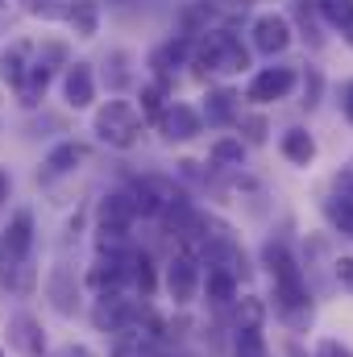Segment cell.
<instances>
[{"label":"cell","instance_id":"13","mask_svg":"<svg viewBox=\"0 0 353 357\" xmlns=\"http://www.w3.org/2000/svg\"><path fill=\"white\" fill-rule=\"evenodd\" d=\"M129 337H121L117 345H112V357H163L158 354V345L146 337V333H133V328H125Z\"/></svg>","mask_w":353,"mask_h":357},{"label":"cell","instance_id":"1","mask_svg":"<svg viewBox=\"0 0 353 357\" xmlns=\"http://www.w3.org/2000/svg\"><path fill=\"white\" fill-rule=\"evenodd\" d=\"M266 266L274 274V295H278V307L299 324V312H308V287L299 278L295 258L283 250V245H266Z\"/></svg>","mask_w":353,"mask_h":357},{"label":"cell","instance_id":"2","mask_svg":"<svg viewBox=\"0 0 353 357\" xmlns=\"http://www.w3.org/2000/svg\"><path fill=\"white\" fill-rule=\"evenodd\" d=\"M96 133H100V142L125 150V146H133L137 133H142V112H137L133 104H125V100H108V104L96 112Z\"/></svg>","mask_w":353,"mask_h":357},{"label":"cell","instance_id":"3","mask_svg":"<svg viewBox=\"0 0 353 357\" xmlns=\"http://www.w3.org/2000/svg\"><path fill=\"white\" fill-rule=\"evenodd\" d=\"M29 250H33V212H25V208H21V212L8 220V229H4L0 258H4V266H25Z\"/></svg>","mask_w":353,"mask_h":357},{"label":"cell","instance_id":"4","mask_svg":"<svg viewBox=\"0 0 353 357\" xmlns=\"http://www.w3.org/2000/svg\"><path fill=\"white\" fill-rule=\"evenodd\" d=\"M204 63L212 67V71H241V67H250V54H246V46L233 38V33H208V42H204Z\"/></svg>","mask_w":353,"mask_h":357},{"label":"cell","instance_id":"14","mask_svg":"<svg viewBox=\"0 0 353 357\" xmlns=\"http://www.w3.org/2000/svg\"><path fill=\"white\" fill-rule=\"evenodd\" d=\"M283 154H287L291 162L308 167V162H312V154H316V142H312L303 129H291V133H283Z\"/></svg>","mask_w":353,"mask_h":357},{"label":"cell","instance_id":"24","mask_svg":"<svg viewBox=\"0 0 353 357\" xmlns=\"http://www.w3.org/2000/svg\"><path fill=\"white\" fill-rule=\"evenodd\" d=\"M229 116H233V96H229V91H216L212 104H208V121L220 125V121H229Z\"/></svg>","mask_w":353,"mask_h":357},{"label":"cell","instance_id":"11","mask_svg":"<svg viewBox=\"0 0 353 357\" xmlns=\"http://www.w3.org/2000/svg\"><path fill=\"white\" fill-rule=\"evenodd\" d=\"M63 91H67V104L71 108H88L96 100V79H91V67L88 63H75L63 79Z\"/></svg>","mask_w":353,"mask_h":357},{"label":"cell","instance_id":"8","mask_svg":"<svg viewBox=\"0 0 353 357\" xmlns=\"http://www.w3.org/2000/svg\"><path fill=\"white\" fill-rule=\"evenodd\" d=\"M291 88H295V71L270 67V71H262V75L250 84V100H258V104H266V100H283Z\"/></svg>","mask_w":353,"mask_h":357},{"label":"cell","instance_id":"30","mask_svg":"<svg viewBox=\"0 0 353 357\" xmlns=\"http://www.w3.org/2000/svg\"><path fill=\"white\" fill-rule=\"evenodd\" d=\"M0 357H4V349H0Z\"/></svg>","mask_w":353,"mask_h":357},{"label":"cell","instance_id":"18","mask_svg":"<svg viewBox=\"0 0 353 357\" xmlns=\"http://www.w3.org/2000/svg\"><path fill=\"white\" fill-rule=\"evenodd\" d=\"M25 54H29V46H25V42H17V46L4 54V63H0V75H4L13 88H17V84L25 79V71H29V67H25Z\"/></svg>","mask_w":353,"mask_h":357},{"label":"cell","instance_id":"27","mask_svg":"<svg viewBox=\"0 0 353 357\" xmlns=\"http://www.w3.org/2000/svg\"><path fill=\"white\" fill-rule=\"evenodd\" d=\"M54 357H96V354H91V349H84V345H63Z\"/></svg>","mask_w":353,"mask_h":357},{"label":"cell","instance_id":"15","mask_svg":"<svg viewBox=\"0 0 353 357\" xmlns=\"http://www.w3.org/2000/svg\"><path fill=\"white\" fill-rule=\"evenodd\" d=\"M204 287H208V299H212V303H229V299H233V291H237V278H233L229 270L208 266V274H204Z\"/></svg>","mask_w":353,"mask_h":357},{"label":"cell","instance_id":"28","mask_svg":"<svg viewBox=\"0 0 353 357\" xmlns=\"http://www.w3.org/2000/svg\"><path fill=\"white\" fill-rule=\"evenodd\" d=\"M341 108H345V116L353 121V84L345 88V100H341Z\"/></svg>","mask_w":353,"mask_h":357},{"label":"cell","instance_id":"17","mask_svg":"<svg viewBox=\"0 0 353 357\" xmlns=\"http://www.w3.org/2000/svg\"><path fill=\"white\" fill-rule=\"evenodd\" d=\"M67 21L75 25V33H80V38H91V33H96V21H100L96 0H75V4H71V13H67Z\"/></svg>","mask_w":353,"mask_h":357},{"label":"cell","instance_id":"7","mask_svg":"<svg viewBox=\"0 0 353 357\" xmlns=\"http://www.w3.org/2000/svg\"><path fill=\"white\" fill-rule=\"evenodd\" d=\"M158 129H163L167 142H187V137L200 133V112L187 108V104H171V108L158 116Z\"/></svg>","mask_w":353,"mask_h":357},{"label":"cell","instance_id":"6","mask_svg":"<svg viewBox=\"0 0 353 357\" xmlns=\"http://www.w3.org/2000/svg\"><path fill=\"white\" fill-rule=\"evenodd\" d=\"M195 287H200V266H195V258H191V254L171 258V266H167V291H171V299H175V303H191V299H195Z\"/></svg>","mask_w":353,"mask_h":357},{"label":"cell","instance_id":"20","mask_svg":"<svg viewBox=\"0 0 353 357\" xmlns=\"http://www.w3.org/2000/svg\"><path fill=\"white\" fill-rule=\"evenodd\" d=\"M329 220H333L345 237H353V195H337V199L329 204Z\"/></svg>","mask_w":353,"mask_h":357},{"label":"cell","instance_id":"25","mask_svg":"<svg viewBox=\"0 0 353 357\" xmlns=\"http://www.w3.org/2000/svg\"><path fill=\"white\" fill-rule=\"evenodd\" d=\"M316 357H353V349L341 345V341H333V337H324V341L316 345Z\"/></svg>","mask_w":353,"mask_h":357},{"label":"cell","instance_id":"19","mask_svg":"<svg viewBox=\"0 0 353 357\" xmlns=\"http://www.w3.org/2000/svg\"><path fill=\"white\" fill-rule=\"evenodd\" d=\"M21 4H25V13H33V17L59 21V17H67V13H71V4H75V0H21Z\"/></svg>","mask_w":353,"mask_h":357},{"label":"cell","instance_id":"12","mask_svg":"<svg viewBox=\"0 0 353 357\" xmlns=\"http://www.w3.org/2000/svg\"><path fill=\"white\" fill-rule=\"evenodd\" d=\"M8 333H13V345L21 349V354H29V357H38L42 354V333H38V320L33 316H13L8 320Z\"/></svg>","mask_w":353,"mask_h":357},{"label":"cell","instance_id":"23","mask_svg":"<svg viewBox=\"0 0 353 357\" xmlns=\"http://www.w3.org/2000/svg\"><path fill=\"white\" fill-rule=\"evenodd\" d=\"M129 266H133L129 274H133V282L142 287V295H150V291H154V270H150V258H146V254H137Z\"/></svg>","mask_w":353,"mask_h":357},{"label":"cell","instance_id":"9","mask_svg":"<svg viewBox=\"0 0 353 357\" xmlns=\"http://www.w3.org/2000/svg\"><path fill=\"white\" fill-rule=\"evenodd\" d=\"M287 42H291V25L283 21V17H258V25H254V46L262 50V54H278V50H287Z\"/></svg>","mask_w":353,"mask_h":357},{"label":"cell","instance_id":"5","mask_svg":"<svg viewBox=\"0 0 353 357\" xmlns=\"http://www.w3.org/2000/svg\"><path fill=\"white\" fill-rule=\"evenodd\" d=\"M179 195L171 183H163V178H142L133 191H129V204H133V212H142V216H158L163 208H171Z\"/></svg>","mask_w":353,"mask_h":357},{"label":"cell","instance_id":"22","mask_svg":"<svg viewBox=\"0 0 353 357\" xmlns=\"http://www.w3.org/2000/svg\"><path fill=\"white\" fill-rule=\"evenodd\" d=\"M324 17H329L333 25L350 29L353 25V0H324Z\"/></svg>","mask_w":353,"mask_h":357},{"label":"cell","instance_id":"10","mask_svg":"<svg viewBox=\"0 0 353 357\" xmlns=\"http://www.w3.org/2000/svg\"><path fill=\"white\" fill-rule=\"evenodd\" d=\"M84 158H88V150H84L80 142H63V146H54V150L46 154V162H42V178L71 175V171H75Z\"/></svg>","mask_w":353,"mask_h":357},{"label":"cell","instance_id":"29","mask_svg":"<svg viewBox=\"0 0 353 357\" xmlns=\"http://www.w3.org/2000/svg\"><path fill=\"white\" fill-rule=\"evenodd\" d=\"M4 199H8V175L0 171V204H4Z\"/></svg>","mask_w":353,"mask_h":357},{"label":"cell","instance_id":"26","mask_svg":"<svg viewBox=\"0 0 353 357\" xmlns=\"http://www.w3.org/2000/svg\"><path fill=\"white\" fill-rule=\"evenodd\" d=\"M337 278H341V287L353 295V258H341L337 262Z\"/></svg>","mask_w":353,"mask_h":357},{"label":"cell","instance_id":"16","mask_svg":"<svg viewBox=\"0 0 353 357\" xmlns=\"http://www.w3.org/2000/svg\"><path fill=\"white\" fill-rule=\"evenodd\" d=\"M46 84H50V67H46V63H33V67L25 71V79L17 84V91H21L25 104H38V96L46 91Z\"/></svg>","mask_w":353,"mask_h":357},{"label":"cell","instance_id":"21","mask_svg":"<svg viewBox=\"0 0 353 357\" xmlns=\"http://www.w3.org/2000/svg\"><path fill=\"white\" fill-rule=\"evenodd\" d=\"M212 162L216 167H241V142H216L212 146Z\"/></svg>","mask_w":353,"mask_h":357}]
</instances>
